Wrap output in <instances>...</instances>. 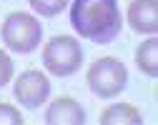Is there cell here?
Wrapping results in <instances>:
<instances>
[{"mask_svg": "<svg viewBox=\"0 0 158 125\" xmlns=\"http://www.w3.org/2000/svg\"><path fill=\"white\" fill-rule=\"evenodd\" d=\"M73 30L98 45H108L121 35L123 15L118 0H73L70 5Z\"/></svg>", "mask_w": 158, "mask_h": 125, "instance_id": "obj_1", "label": "cell"}, {"mask_svg": "<svg viewBox=\"0 0 158 125\" xmlns=\"http://www.w3.org/2000/svg\"><path fill=\"white\" fill-rule=\"evenodd\" d=\"M0 40L10 53L30 55L33 50H38L43 40V25L30 13H10L0 25Z\"/></svg>", "mask_w": 158, "mask_h": 125, "instance_id": "obj_2", "label": "cell"}, {"mask_svg": "<svg viewBox=\"0 0 158 125\" xmlns=\"http://www.w3.org/2000/svg\"><path fill=\"white\" fill-rule=\"evenodd\" d=\"M83 65V48L73 35H55L43 45V68L50 75L68 78Z\"/></svg>", "mask_w": 158, "mask_h": 125, "instance_id": "obj_3", "label": "cell"}, {"mask_svg": "<svg viewBox=\"0 0 158 125\" xmlns=\"http://www.w3.org/2000/svg\"><path fill=\"white\" fill-rule=\"evenodd\" d=\"M85 83L93 95L98 98H115L121 95L123 88L128 85V68L118 58H98L90 62V68L85 73Z\"/></svg>", "mask_w": 158, "mask_h": 125, "instance_id": "obj_4", "label": "cell"}, {"mask_svg": "<svg viewBox=\"0 0 158 125\" xmlns=\"http://www.w3.org/2000/svg\"><path fill=\"white\" fill-rule=\"evenodd\" d=\"M13 95L23 108L35 110L48 103L50 98V78L40 70H25L18 75L15 85H13Z\"/></svg>", "mask_w": 158, "mask_h": 125, "instance_id": "obj_5", "label": "cell"}, {"mask_svg": "<svg viewBox=\"0 0 158 125\" xmlns=\"http://www.w3.org/2000/svg\"><path fill=\"white\" fill-rule=\"evenodd\" d=\"M128 25L138 35L158 33V0H131L128 5Z\"/></svg>", "mask_w": 158, "mask_h": 125, "instance_id": "obj_6", "label": "cell"}, {"mask_svg": "<svg viewBox=\"0 0 158 125\" xmlns=\"http://www.w3.org/2000/svg\"><path fill=\"white\" fill-rule=\"evenodd\" d=\"M45 123L48 125H83L85 123V110L75 98L60 95L50 100L45 108Z\"/></svg>", "mask_w": 158, "mask_h": 125, "instance_id": "obj_7", "label": "cell"}, {"mask_svg": "<svg viewBox=\"0 0 158 125\" xmlns=\"http://www.w3.org/2000/svg\"><path fill=\"white\" fill-rule=\"evenodd\" d=\"M98 123L101 125H141L143 118H141V110L131 103H113L101 113Z\"/></svg>", "mask_w": 158, "mask_h": 125, "instance_id": "obj_8", "label": "cell"}, {"mask_svg": "<svg viewBox=\"0 0 158 125\" xmlns=\"http://www.w3.org/2000/svg\"><path fill=\"white\" fill-rule=\"evenodd\" d=\"M135 65L143 75L156 78L158 75V40L151 35L148 40H143L135 50Z\"/></svg>", "mask_w": 158, "mask_h": 125, "instance_id": "obj_9", "label": "cell"}, {"mask_svg": "<svg viewBox=\"0 0 158 125\" xmlns=\"http://www.w3.org/2000/svg\"><path fill=\"white\" fill-rule=\"evenodd\" d=\"M30 3V10L38 13V15H43V18H55V15H60L70 0H28Z\"/></svg>", "mask_w": 158, "mask_h": 125, "instance_id": "obj_10", "label": "cell"}, {"mask_svg": "<svg viewBox=\"0 0 158 125\" xmlns=\"http://www.w3.org/2000/svg\"><path fill=\"white\" fill-rule=\"evenodd\" d=\"M0 125H23V115L10 103H0Z\"/></svg>", "mask_w": 158, "mask_h": 125, "instance_id": "obj_11", "label": "cell"}, {"mask_svg": "<svg viewBox=\"0 0 158 125\" xmlns=\"http://www.w3.org/2000/svg\"><path fill=\"white\" fill-rule=\"evenodd\" d=\"M13 70H15V65H13V58H10L5 50H0V88L10 83Z\"/></svg>", "mask_w": 158, "mask_h": 125, "instance_id": "obj_12", "label": "cell"}]
</instances>
